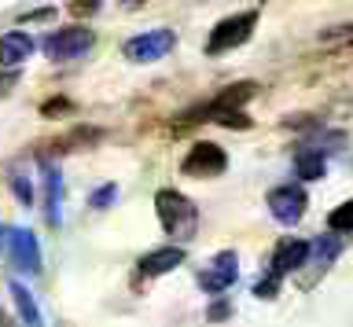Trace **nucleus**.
<instances>
[{"mask_svg": "<svg viewBox=\"0 0 353 327\" xmlns=\"http://www.w3.org/2000/svg\"><path fill=\"white\" fill-rule=\"evenodd\" d=\"M154 213H159V224L165 228V235L173 239H192L195 228H199V210L195 202L188 199V195L173 191V188H162L159 195H154Z\"/></svg>", "mask_w": 353, "mask_h": 327, "instance_id": "nucleus-1", "label": "nucleus"}, {"mask_svg": "<svg viewBox=\"0 0 353 327\" xmlns=\"http://www.w3.org/2000/svg\"><path fill=\"white\" fill-rule=\"evenodd\" d=\"M258 85L254 81H239V85H228V89H221L214 100H206L203 107H195V111L181 114V125H195V122H225V118L239 114V107L254 96Z\"/></svg>", "mask_w": 353, "mask_h": 327, "instance_id": "nucleus-2", "label": "nucleus"}, {"mask_svg": "<svg viewBox=\"0 0 353 327\" xmlns=\"http://www.w3.org/2000/svg\"><path fill=\"white\" fill-rule=\"evenodd\" d=\"M254 26H258V8L221 19V23L214 26V34L206 37V52H210V56H217V52H232V48L247 45V41L254 37Z\"/></svg>", "mask_w": 353, "mask_h": 327, "instance_id": "nucleus-3", "label": "nucleus"}, {"mask_svg": "<svg viewBox=\"0 0 353 327\" xmlns=\"http://www.w3.org/2000/svg\"><path fill=\"white\" fill-rule=\"evenodd\" d=\"M176 45V37H173V30H148V34H137V37H129L125 45H121V56H125L129 63H154V59H162V56H170Z\"/></svg>", "mask_w": 353, "mask_h": 327, "instance_id": "nucleus-4", "label": "nucleus"}, {"mask_svg": "<svg viewBox=\"0 0 353 327\" xmlns=\"http://www.w3.org/2000/svg\"><path fill=\"white\" fill-rule=\"evenodd\" d=\"M92 30L88 26H66V30H55L52 37H44V52L52 59H77L92 48Z\"/></svg>", "mask_w": 353, "mask_h": 327, "instance_id": "nucleus-5", "label": "nucleus"}, {"mask_svg": "<svg viewBox=\"0 0 353 327\" xmlns=\"http://www.w3.org/2000/svg\"><path fill=\"white\" fill-rule=\"evenodd\" d=\"M225 166H228V155L217 144H210V140L192 144V151H188L184 162H181V169L188 177H217V173H225Z\"/></svg>", "mask_w": 353, "mask_h": 327, "instance_id": "nucleus-6", "label": "nucleus"}, {"mask_svg": "<svg viewBox=\"0 0 353 327\" xmlns=\"http://www.w3.org/2000/svg\"><path fill=\"white\" fill-rule=\"evenodd\" d=\"M305 188H298V184H283V188H272L269 191V213L276 217L280 224H298L305 213Z\"/></svg>", "mask_w": 353, "mask_h": 327, "instance_id": "nucleus-7", "label": "nucleus"}, {"mask_svg": "<svg viewBox=\"0 0 353 327\" xmlns=\"http://www.w3.org/2000/svg\"><path fill=\"white\" fill-rule=\"evenodd\" d=\"M8 250H11V265L37 276L41 272V246H37V235L30 228H11L8 232Z\"/></svg>", "mask_w": 353, "mask_h": 327, "instance_id": "nucleus-8", "label": "nucleus"}, {"mask_svg": "<svg viewBox=\"0 0 353 327\" xmlns=\"http://www.w3.org/2000/svg\"><path fill=\"white\" fill-rule=\"evenodd\" d=\"M236 272H239V268H236V254H232V250H225V254H217L203 272H199V287L210 291V294H221V291L232 287Z\"/></svg>", "mask_w": 353, "mask_h": 327, "instance_id": "nucleus-9", "label": "nucleus"}, {"mask_svg": "<svg viewBox=\"0 0 353 327\" xmlns=\"http://www.w3.org/2000/svg\"><path fill=\"white\" fill-rule=\"evenodd\" d=\"M44 217H48V224L52 228H59L63 224V173L55 169V166H48L44 162Z\"/></svg>", "mask_w": 353, "mask_h": 327, "instance_id": "nucleus-10", "label": "nucleus"}, {"mask_svg": "<svg viewBox=\"0 0 353 327\" xmlns=\"http://www.w3.org/2000/svg\"><path fill=\"white\" fill-rule=\"evenodd\" d=\"M33 37L30 34H22V30H11V34H4L0 37V67L4 70H15V67H22L30 56H33Z\"/></svg>", "mask_w": 353, "mask_h": 327, "instance_id": "nucleus-11", "label": "nucleus"}, {"mask_svg": "<svg viewBox=\"0 0 353 327\" xmlns=\"http://www.w3.org/2000/svg\"><path fill=\"white\" fill-rule=\"evenodd\" d=\"M176 265H184V250L181 246H162V250H151V254L140 257V276H165V272H173Z\"/></svg>", "mask_w": 353, "mask_h": 327, "instance_id": "nucleus-12", "label": "nucleus"}, {"mask_svg": "<svg viewBox=\"0 0 353 327\" xmlns=\"http://www.w3.org/2000/svg\"><path fill=\"white\" fill-rule=\"evenodd\" d=\"M309 250H313V246L302 243V239H294V243H283L280 254L272 257V276H287V272L302 268L305 257H309Z\"/></svg>", "mask_w": 353, "mask_h": 327, "instance_id": "nucleus-13", "label": "nucleus"}, {"mask_svg": "<svg viewBox=\"0 0 353 327\" xmlns=\"http://www.w3.org/2000/svg\"><path fill=\"white\" fill-rule=\"evenodd\" d=\"M11 302H15V309H19V316H22V324L26 327H44V320H41V309H37V302H33V294H30V287L26 283H19V279H11Z\"/></svg>", "mask_w": 353, "mask_h": 327, "instance_id": "nucleus-14", "label": "nucleus"}, {"mask_svg": "<svg viewBox=\"0 0 353 327\" xmlns=\"http://www.w3.org/2000/svg\"><path fill=\"white\" fill-rule=\"evenodd\" d=\"M327 228H331V232H339V235L353 232V199H346L342 206H335V210L327 213Z\"/></svg>", "mask_w": 353, "mask_h": 327, "instance_id": "nucleus-15", "label": "nucleus"}, {"mask_svg": "<svg viewBox=\"0 0 353 327\" xmlns=\"http://www.w3.org/2000/svg\"><path fill=\"white\" fill-rule=\"evenodd\" d=\"M298 173H302L305 180H320L324 177V158H320L316 151H305V155L298 158Z\"/></svg>", "mask_w": 353, "mask_h": 327, "instance_id": "nucleus-16", "label": "nucleus"}, {"mask_svg": "<svg viewBox=\"0 0 353 327\" xmlns=\"http://www.w3.org/2000/svg\"><path fill=\"white\" fill-rule=\"evenodd\" d=\"M11 191L19 195V202H22V206H30V202H33V188H30L26 173H11Z\"/></svg>", "mask_w": 353, "mask_h": 327, "instance_id": "nucleus-17", "label": "nucleus"}, {"mask_svg": "<svg viewBox=\"0 0 353 327\" xmlns=\"http://www.w3.org/2000/svg\"><path fill=\"white\" fill-rule=\"evenodd\" d=\"M114 199H118V188H114V184H103L99 191H92V199H88V206H92V210H107V206L114 202Z\"/></svg>", "mask_w": 353, "mask_h": 327, "instance_id": "nucleus-18", "label": "nucleus"}, {"mask_svg": "<svg viewBox=\"0 0 353 327\" xmlns=\"http://www.w3.org/2000/svg\"><path fill=\"white\" fill-rule=\"evenodd\" d=\"M276 294H280V276H272V272H269V276L258 283V298L269 302V298H276Z\"/></svg>", "mask_w": 353, "mask_h": 327, "instance_id": "nucleus-19", "label": "nucleus"}, {"mask_svg": "<svg viewBox=\"0 0 353 327\" xmlns=\"http://www.w3.org/2000/svg\"><path fill=\"white\" fill-rule=\"evenodd\" d=\"M339 250H342V243H339V239H324V243L316 246V254H320V261H324V265H327V261L335 257Z\"/></svg>", "mask_w": 353, "mask_h": 327, "instance_id": "nucleus-20", "label": "nucleus"}, {"mask_svg": "<svg viewBox=\"0 0 353 327\" xmlns=\"http://www.w3.org/2000/svg\"><path fill=\"white\" fill-rule=\"evenodd\" d=\"M15 81H19V70H0V96H8Z\"/></svg>", "mask_w": 353, "mask_h": 327, "instance_id": "nucleus-21", "label": "nucleus"}, {"mask_svg": "<svg viewBox=\"0 0 353 327\" xmlns=\"http://www.w3.org/2000/svg\"><path fill=\"white\" fill-rule=\"evenodd\" d=\"M66 107H70V103H66V100H52V103H44V114H55V111H66Z\"/></svg>", "mask_w": 353, "mask_h": 327, "instance_id": "nucleus-22", "label": "nucleus"}, {"mask_svg": "<svg viewBox=\"0 0 353 327\" xmlns=\"http://www.w3.org/2000/svg\"><path fill=\"white\" fill-rule=\"evenodd\" d=\"M8 243V232H4V228H0V246H4Z\"/></svg>", "mask_w": 353, "mask_h": 327, "instance_id": "nucleus-23", "label": "nucleus"}, {"mask_svg": "<svg viewBox=\"0 0 353 327\" xmlns=\"http://www.w3.org/2000/svg\"><path fill=\"white\" fill-rule=\"evenodd\" d=\"M0 327H4V316H0Z\"/></svg>", "mask_w": 353, "mask_h": 327, "instance_id": "nucleus-24", "label": "nucleus"}]
</instances>
